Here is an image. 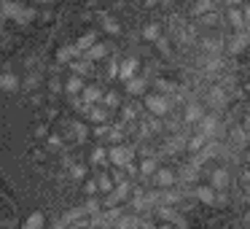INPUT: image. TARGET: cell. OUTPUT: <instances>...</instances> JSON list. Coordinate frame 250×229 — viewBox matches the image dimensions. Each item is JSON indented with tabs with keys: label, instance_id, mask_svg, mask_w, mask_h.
Masks as SVG:
<instances>
[{
	"label": "cell",
	"instance_id": "obj_37",
	"mask_svg": "<svg viewBox=\"0 0 250 229\" xmlns=\"http://www.w3.org/2000/svg\"><path fill=\"white\" fill-rule=\"evenodd\" d=\"M103 30H105L108 35H121L119 22H116V19H110V17H103Z\"/></svg>",
	"mask_w": 250,
	"mask_h": 229
},
{
	"label": "cell",
	"instance_id": "obj_43",
	"mask_svg": "<svg viewBox=\"0 0 250 229\" xmlns=\"http://www.w3.org/2000/svg\"><path fill=\"white\" fill-rule=\"evenodd\" d=\"M33 132H35V137H46V135L51 132V130H49V121H41V124H35Z\"/></svg>",
	"mask_w": 250,
	"mask_h": 229
},
{
	"label": "cell",
	"instance_id": "obj_39",
	"mask_svg": "<svg viewBox=\"0 0 250 229\" xmlns=\"http://www.w3.org/2000/svg\"><path fill=\"white\" fill-rule=\"evenodd\" d=\"M27 157L33 159V162H43V159H49V151H46L43 146H35V148H30V151H27Z\"/></svg>",
	"mask_w": 250,
	"mask_h": 229
},
{
	"label": "cell",
	"instance_id": "obj_10",
	"mask_svg": "<svg viewBox=\"0 0 250 229\" xmlns=\"http://www.w3.org/2000/svg\"><path fill=\"white\" fill-rule=\"evenodd\" d=\"M194 194H196V200H199L202 205H207V207L218 205V191L212 189V186H196Z\"/></svg>",
	"mask_w": 250,
	"mask_h": 229
},
{
	"label": "cell",
	"instance_id": "obj_40",
	"mask_svg": "<svg viewBox=\"0 0 250 229\" xmlns=\"http://www.w3.org/2000/svg\"><path fill=\"white\" fill-rule=\"evenodd\" d=\"M137 224H140V221H137L135 216H124V218L119 216V224H116V229H137Z\"/></svg>",
	"mask_w": 250,
	"mask_h": 229
},
{
	"label": "cell",
	"instance_id": "obj_47",
	"mask_svg": "<svg viewBox=\"0 0 250 229\" xmlns=\"http://www.w3.org/2000/svg\"><path fill=\"white\" fill-rule=\"evenodd\" d=\"M156 229H175L172 224H167V221H162V224H156Z\"/></svg>",
	"mask_w": 250,
	"mask_h": 229
},
{
	"label": "cell",
	"instance_id": "obj_41",
	"mask_svg": "<svg viewBox=\"0 0 250 229\" xmlns=\"http://www.w3.org/2000/svg\"><path fill=\"white\" fill-rule=\"evenodd\" d=\"M46 87H49L51 94H60V92H62V78H60V76H51L49 81H46Z\"/></svg>",
	"mask_w": 250,
	"mask_h": 229
},
{
	"label": "cell",
	"instance_id": "obj_3",
	"mask_svg": "<svg viewBox=\"0 0 250 229\" xmlns=\"http://www.w3.org/2000/svg\"><path fill=\"white\" fill-rule=\"evenodd\" d=\"M3 17L6 19H17V22H33L35 19V8H24V6H17V0H6L3 6H0Z\"/></svg>",
	"mask_w": 250,
	"mask_h": 229
},
{
	"label": "cell",
	"instance_id": "obj_22",
	"mask_svg": "<svg viewBox=\"0 0 250 229\" xmlns=\"http://www.w3.org/2000/svg\"><path fill=\"white\" fill-rule=\"evenodd\" d=\"M97 41H100V35H97V33H94V30H92V33H83L81 38H78L76 44H73V46H76V51H78V54H83V51H86L89 46H94V44H97Z\"/></svg>",
	"mask_w": 250,
	"mask_h": 229
},
{
	"label": "cell",
	"instance_id": "obj_14",
	"mask_svg": "<svg viewBox=\"0 0 250 229\" xmlns=\"http://www.w3.org/2000/svg\"><path fill=\"white\" fill-rule=\"evenodd\" d=\"M199 46L205 51H210V54H221V49L226 46V41H223L221 35H205V38L199 41Z\"/></svg>",
	"mask_w": 250,
	"mask_h": 229
},
{
	"label": "cell",
	"instance_id": "obj_32",
	"mask_svg": "<svg viewBox=\"0 0 250 229\" xmlns=\"http://www.w3.org/2000/svg\"><path fill=\"white\" fill-rule=\"evenodd\" d=\"M67 173H70V178L83 181L89 175V167H86V164H78V162H70V164H67Z\"/></svg>",
	"mask_w": 250,
	"mask_h": 229
},
{
	"label": "cell",
	"instance_id": "obj_35",
	"mask_svg": "<svg viewBox=\"0 0 250 229\" xmlns=\"http://www.w3.org/2000/svg\"><path fill=\"white\" fill-rule=\"evenodd\" d=\"M81 186H83V194H86V197L100 194V189H97V178H89V175H86V178L81 181Z\"/></svg>",
	"mask_w": 250,
	"mask_h": 229
},
{
	"label": "cell",
	"instance_id": "obj_31",
	"mask_svg": "<svg viewBox=\"0 0 250 229\" xmlns=\"http://www.w3.org/2000/svg\"><path fill=\"white\" fill-rule=\"evenodd\" d=\"M110 121H105V124H97L94 130H89V137H94V140H105V137H110Z\"/></svg>",
	"mask_w": 250,
	"mask_h": 229
},
{
	"label": "cell",
	"instance_id": "obj_20",
	"mask_svg": "<svg viewBox=\"0 0 250 229\" xmlns=\"http://www.w3.org/2000/svg\"><path fill=\"white\" fill-rule=\"evenodd\" d=\"M89 164H94V167H105V164H108V148L94 146L92 154H89Z\"/></svg>",
	"mask_w": 250,
	"mask_h": 229
},
{
	"label": "cell",
	"instance_id": "obj_29",
	"mask_svg": "<svg viewBox=\"0 0 250 229\" xmlns=\"http://www.w3.org/2000/svg\"><path fill=\"white\" fill-rule=\"evenodd\" d=\"M113 175L110 173H100L97 175V189H100V194H110V191H113Z\"/></svg>",
	"mask_w": 250,
	"mask_h": 229
},
{
	"label": "cell",
	"instance_id": "obj_25",
	"mask_svg": "<svg viewBox=\"0 0 250 229\" xmlns=\"http://www.w3.org/2000/svg\"><path fill=\"white\" fill-rule=\"evenodd\" d=\"M207 140H210V137H205L202 132H194V135H191L188 140H186V148H188L191 154H196V151H202V148L207 146Z\"/></svg>",
	"mask_w": 250,
	"mask_h": 229
},
{
	"label": "cell",
	"instance_id": "obj_33",
	"mask_svg": "<svg viewBox=\"0 0 250 229\" xmlns=\"http://www.w3.org/2000/svg\"><path fill=\"white\" fill-rule=\"evenodd\" d=\"M76 57H78L76 46H62V49L57 51V62H62V65H65V62H70V60H76Z\"/></svg>",
	"mask_w": 250,
	"mask_h": 229
},
{
	"label": "cell",
	"instance_id": "obj_9",
	"mask_svg": "<svg viewBox=\"0 0 250 229\" xmlns=\"http://www.w3.org/2000/svg\"><path fill=\"white\" fill-rule=\"evenodd\" d=\"M46 227H49V218H46L43 210H33L22 221V229H46Z\"/></svg>",
	"mask_w": 250,
	"mask_h": 229
},
{
	"label": "cell",
	"instance_id": "obj_34",
	"mask_svg": "<svg viewBox=\"0 0 250 229\" xmlns=\"http://www.w3.org/2000/svg\"><path fill=\"white\" fill-rule=\"evenodd\" d=\"M38 78H41L38 73H27V76H24V78H19V87H22V89H27V92H33V89H35V87H38V84H41Z\"/></svg>",
	"mask_w": 250,
	"mask_h": 229
},
{
	"label": "cell",
	"instance_id": "obj_5",
	"mask_svg": "<svg viewBox=\"0 0 250 229\" xmlns=\"http://www.w3.org/2000/svg\"><path fill=\"white\" fill-rule=\"evenodd\" d=\"M210 186L215 191H229L231 189V173H229V167H215L210 173Z\"/></svg>",
	"mask_w": 250,
	"mask_h": 229
},
{
	"label": "cell",
	"instance_id": "obj_12",
	"mask_svg": "<svg viewBox=\"0 0 250 229\" xmlns=\"http://www.w3.org/2000/svg\"><path fill=\"white\" fill-rule=\"evenodd\" d=\"M81 89H83V78H81V76L70 73V76H65V78H62V92H65V94L76 97V94L81 92Z\"/></svg>",
	"mask_w": 250,
	"mask_h": 229
},
{
	"label": "cell",
	"instance_id": "obj_51",
	"mask_svg": "<svg viewBox=\"0 0 250 229\" xmlns=\"http://www.w3.org/2000/svg\"><path fill=\"white\" fill-rule=\"evenodd\" d=\"M242 229H250V227H242Z\"/></svg>",
	"mask_w": 250,
	"mask_h": 229
},
{
	"label": "cell",
	"instance_id": "obj_50",
	"mask_svg": "<svg viewBox=\"0 0 250 229\" xmlns=\"http://www.w3.org/2000/svg\"><path fill=\"white\" fill-rule=\"evenodd\" d=\"M245 94H248V97H250V81L245 84Z\"/></svg>",
	"mask_w": 250,
	"mask_h": 229
},
{
	"label": "cell",
	"instance_id": "obj_2",
	"mask_svg": "<svg viewBox=\"0 0 250 229\" xmlns=\"http://www.w3.org/2000/svg\"><path fill=\"white\" fill-rule=\"evenodd\" d=\"M135 162V148L124 146V143H113L108 148V164L113 167H126V164Z\"/></svg>",
	"mask_w": 250,
	"mask_h": 229
},
{
	"label": "cell",
	"instance_id": "obj_23",
	"mask_svg": "<svg viewBox=\"0 0 250 229\" xmlns=\"http://www.w3.org/2000/svg\"><path fill=\"white\" fill-rule=\"evenodd\" d=\"M0 89H3V92H17L19 89V76L17 73H0Z\"/></svg>",
	"mask_w": 250,
	"mask_h": 229
},
{
	"label": "cell",
	"instance_id": "obj_27",
	"mask_svg": "<svg viewBox=\"0 0 250 229\" xmlns=\"http://www.w3.org/2000/svg\"><path fill=\"white\" fill-rule=\"evenodd\" d=\"M156 167H159L156 159H153V157H146V159H140V164H137V173H140L143 178H151Z\"/></svg>",
	"mask_w": 250,
	"mask_h": 229
},
{
	"label": "cell",
	"instance_id": "obj_38",
	"mask_svg": "<svg viewBox=\"0 0 250 229\" xmlns=\"http://www.w3.org/2000/svg\"><path fill=\"white\" fill-rule=\"evenodd\" d=\"M143 38H146V41H159V38H162V27H159V24H146Z\"/></svg>",
	"mask_w": 250,
	"mask_h": 229
},
{
	"label": "cell",
	"instance_id": "obj_45",
	"mask_svg": "<svg viewBox=\"0 0 250 229\" xmlns=\"http://www.w3.org/2000/svg\"><path fill=\"white\" fill-rule=\"evenodd\" d=\"M124 119H135V105H124Z\"/></svg>",
	"mask_w": 250,
	"mask_h": 229
},
{
	"label": "cell",
	"instance_id": "obj_13",
	"mask_svg": "<svg viewBox=\"0 0 250 229\" xmlns=\"http://www.w3.org/2000/svg\"><path fill=\"white\" fill-rule=\"evenodd\" d=\"M108 51H110V46L108 44H94V46H89L86 51H83V60H89V62H97V60H105V57H108Z\"/></svg>",
	"mask_w": 250,
	"mask_h": 229
},
{
	"label": "cell",
	"instance_id": "obj_8",
	"mask_svg": "<svg viewBox=\"0 0 250 229\" xmlns=\"http://www.w3.org/2000/svg\"><path fill=\"white\" fill-rule=\"evenodd\" d=\"M124 84H126V94H132V97H143L148 92V78H143V76H132Z\"/></svg>",
	"mask_w": 250,
	"mask_h": 229
},
{
	"label": "cell",
	"instance_id": "obj_46",
	"mask_svg": "<svg viewBox=\"0 0 250 229\" xmlns=\"http://www.w3.org/2000/svg\"><path fill=\"white\" fill-rule=\"evenodd\" d=\"M242 227H250V210L242 213Z\"/></svg>",
	"mask_w": 250,
	"mask_h": 229
},
{
	"label": "cell",
	"instance_id": "obj_1",
	"mask_svg": "<svg viewBox=\"0 0 250 229\" xmlns=\"http://www.w3.org/2000/svg\"><path fill=\"white\" fill-rule=\"evenodd\" d=\"M143 105L148 108V114H153L159 119V116H167L169 114L172 100H169V94H162V92H146V94H143Z\"/></svg>",
	"mask_w": 250,
	"mask_h": 229
},
{
	"label": "cell",
	"instance_id": "obj_6",
	"mask_svg": "<svg viewBox=\"0 0 250 229\" xmlns=\"http://www.w3.org/2000/svg\"><path fill=\"white\" fill-rule=\"evenodd\" d=\"M226 24L234 30V33H239V30H245V14H242V6H229L226 11Z\"/></svg>",
	"mask_w": 250,
	"mask_h": 229
},
{
	"label": "cell",
	"instance_id": "obj_24",
	"mask_svg": "<svg viewBox=\"0 0 250 229\" xmlns=\"http://www.w3.org/2000/svg\"><path fill=\"white\" fill-rule=\"evenodd\" d=\"M205 116V108H202L199 103H188L186 105V114H183V119L188 121V124H196V121Z\"/></svg>",
	"mask_w": 250,
	"mask_h": 229
},
{
	"label": "cell",
	"instance_id": "obj_17",
	"mask_svg": "<svg viewBox=\"0 0 250 229\" xmlns=\"http://www.w3.org/2000/svg\"><path fill=\"white\" fill-rule=\"evenodd\" d=\"M245 46H248V33L239 30V33H234V38L226 44V49L231 51V54H239V51H245Z\"/></svg>",
	"mask_w": 250,
	"mask_h": 229
},
{
	"label": "cell",
	"instance_id": "obj_48",
	"mask_svg": "<svg viewBox=\"0 0 250 229\" xmlns=\"http://www.w3.org/2000/svg\"><path fill=\"white\" fill-rule=\"evenodd\" d=\"M226 6H242V0H223Z\"/></svg>",
	"mask_w": 250,
	"mask_h": 229
},
{
	"label": "cell",
	"instance_id": "obj_44",
	"mask_svg": "<svg viewBox=\"0 0 250 229\" xmlns=\"http://www.w3.org/2000/svg\"><path fill=\"white\" fill-rule=\"evenodd\" d=\"M242 14H245V33H250V3L242 6Z\"/></svg>",
	"mask_w": 250,
	"mask_h": 229
},
{
	"label": "cell",
	"instance_id": "obj_19",
	"mask_svg": "<svg viewBox=\"0 0 250 229\" xmlns=\"http://www.w3.org/2000/svg\"><path fill=\"white\" fill-rule=\"evenodd\" d=\"M210 105L212 108H226L229 105V92L221 87H212L210 89Z\"/></svg>",
	"mask_w": 250,
	"mask_h": 229
},
{
	"label": "cell",
	"instance_id": "obj_42",
	"mask_svg": "<svg viewBox=\"0 0 250 229\" xmlns=\"http://www.w3.org/2000/svg\"><path fill=\"white\" fill-rule=\"evenodd\" d=\"M105 76L119 78V60H108V65H105Z\"/></svg>",
	"mask_w": 250,
	"mask_h": 229
},
{
	"label": "cell",
	"instance_id": "obj_36",
	"mask_svg": "<svg viewBox=\"0 0 250 229\" xmlns=\"http://www.w3.org/2000/svg\"><path fill=\"white\" fill-rule=\"evenodd\" d=\"M212 8H215L212 0H196V3H194V17H202V14L212 11Z\"/></svg>",
	"mask_w": 250,
	"mask_h": 229
},
{
	"label": "cell",
	"instance_id": "obj_15",
	"mask_svg": "<svg viewBox=\"0 0 250 229\" xmlns=\"http://www.w3.org/2000/svg\"><path fill=\"white\" fill-rule=\"evenodd\" d=\"M108 114L110 111H105L103 105H89L86 108V119L92 121V124H105V121H108Z\"/></svg>",
	"mask_w": 250,
	"mask_h": 229
},
{
	"label": "cell",
	"instance_id": "obj_11",
	"mask_svg": "<svg viewBox=\"0 0 250 229\" xmlns=\"http://www.w3.org/2000/svg\"><path fill=\"white\" fill-rule=\"evenodd\" d=\"M137 70H140V62H137L135 57H126V60L119 62V78H121V81H126V78L137 76Z\"/></svg>",
	"mask_w": 250,
	"mask_h": 229
},
{
	"label": "cell",
	"instance_id": "obj_26",
	"mask_svg": "<svg viewBox=\"0 0 250 229\" xmlns=\"http://www.w3.org/2000/svg\"><path fill=\"white\" fill-rule=\"evenodd\" d=\"M97 105H103L105 111H113V108H119V105H121V94L119 92H105L103 97H100Z\"/></svg>",
	"mask_w": 250,
	"mask_h": 229
},
{
	"label": "cell",
	"instance_id": "obj_30",
	"mask_svg": "<svg viewBox=\"0 0 250 229\" xmlns=\"http://www.w3.org/2000/svg\"><path fill=\"white\" fill-rule=\"evenodd\" d=\"M70 130L76 135V143H86L89 140V127L83 121H70Z\"/></svg>",
	"mask_w": 250,
	"mask_h": 229
},
{
	"label": "cell",
	"instance_id": "obj_49",
	"mask_svg": "<svg viewBox=\"0 0 250 229\" xmlns=\"http://www.w3.org/2000/svg\"><path fill=\"white\" fill-rule=\"evenodd\" d=\"M156 3H159V0H143V6H146V8H151V6H156Z\"/></svg>",
	"mask_w": 250,
	"mask_h": 229
},
{
	"label": "cell",
	"instance_id": "obj_16",
	"mask_svg": "<svg viewBox=\"0 0 250 229\" xmlns=\"http://www.w3.org/2000/svg\"><path fill=\"white\" fill-rule=\"evenodd\" d=\"M194 181H199V170H196L194 164H183V167L178 170V186L180 183H194Z\"/></svg>",
	"mask_w": 250,
	"mask_h": 229
},
{
	"label": "cell",
	"instance_id": "obj_18",
	"mask_svg": "<svg viewBox=\"0 0 250 229\" xmlns=\"http://www.w3.org/2000/svg\"><path fill=\"white\" fill-rule=\"evenodd\" d=\"M248 140H250V132L245 130V127H231V135H229V143H234V146H239V148H245L248 146Z\"/></svg>",
	"mask_w": 250,
	"mask_h": 229
},
{
	"label": "cell",
	"instance_id": "obj_28",
	"mask_svg": "<svg viewBox=\"0 0 250 229\" xmlns=\"http://www.w3.org/2000/svg\"><path fill=\"white\" fill-rule=\"evenodd\" d=\"M199 19V24H205V27H218V24L223 22V17H221V11H207V14H202V17H196Z\"/></svg>",
	"mask_w": 250,
	"mask_h": 229
},
{
	"label": "cell",
	"instance_id": "obj_21",
	"mask_svg": "<svg viewBox=\"0 0 250 229\" xmlns=\"http://www.w3.org/2000/svg\"><path fill=\"white\" fill-rule=\"evenodd\" d=\"M70 73H76V76H81V78L89 76V73H92V62L78 54V60H70Z\"/></svg>",
	"mask_w": 250,
	"mask_h": 229
},
{
	"label": "cell",
	"instance_id": "obj_7",
	"mask_svg": "<svg viewBox=\"0 0 250 229\" xmlns=\"http://www.w3.org/2000/svg\"><path fill=\"white\" fill-rule=\"evenodd\" d=\"M76 97H78V100H81V103L89 108V105H97V103H100V97H103V89L94 87V84H92V87H89V84H83V89L76 94Z\"/></svg>",
	"mask_w": 250,
	"mask_h": 229
},
{
	"label": "cell",
	"instance_id": "obj_4",
	"mask_svg": "<svg viewBox=\"0 0 250 229\" xmlns=\"http://www.w3.org/2000/svg\"><path fill=\"white\" fill-rule=\"evenodd\" d=\"M151 183H153V189H159V191L172 189V186H178V173H175L172 167H162V164H159L151 175Z\"/></svg>",
	"mask_w": 250,
	"mask_h": 229
}]
</instances>
